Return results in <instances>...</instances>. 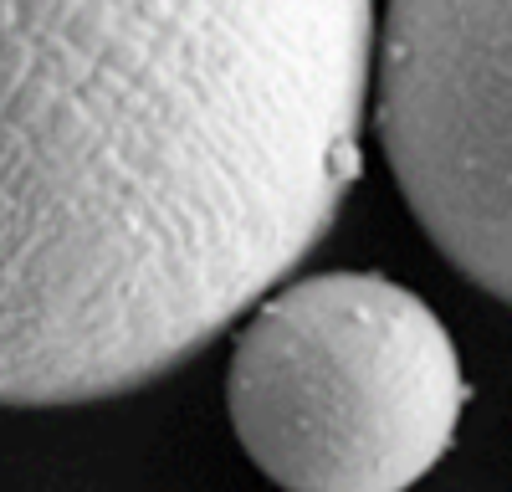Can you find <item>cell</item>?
Masks as SVG:
<instances>
[{"instance_id":"1","label":"cell","mask_w":512,"mask_h":492,"mask_svg":"<svg viewBox=\"0 0 512 492\" xmlns=\"http://www.w3.org/2000/svg\"><path fill=\"white\" fill-rule=\"evenodd\" d=\"M374 0H0V405L164 380L354 190Z\"/></svg>"},{"instance_id":"3","label":"cell","mask_w":512,"mask_h":492,"mask_svg":"<svg viewBox=\"0 0 512 492\" xmlns=\"http://www.w3.org/2000/svg\"><path fill=\"white\" fill-rule=\"evenodd\" d=\"M507 6L390 0L379 36V139L436 252L487 298L512 293Z\"/></svg>"},{"instance_id":"2","label":"cell","mask_w":512,"mask_h":492,"mask_svg":"<svg viewBox=\"0 0 512 492\" xmlns=\"http://www.w3.org/2000/svg\"><path fill=\"white\" fill-rule=\"evenodd\" d=\"M226 400L246 457L272 482L395 492L451 451L466 380L446 323L410 287L318 272L251 313Z\"/></svg>"}]
</instances>
